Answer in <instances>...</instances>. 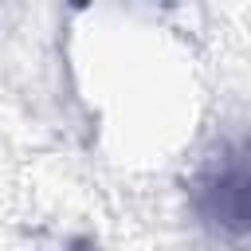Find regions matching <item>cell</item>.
<instances>
[{
    "instance_id": "obj_1",
    "label": "cell",
    "mask_w": 251,
    "mask_h": 251,
    "mask_svg": "<svg viewBox=\"0 0 251 251\" xmlns=\"http://www.w3.org/2000/svg\"><path fill=\"white\" fill-rule=\"evenodd\" d=\"M243 184H247V176H243V165L235 161L231 169L212 173V176H208V188L200 192V208H204V216L216 220V224H231L235 235L243 231V216H247V208H243L247 188H243Z\"/></svg>"
}]
</instances>
